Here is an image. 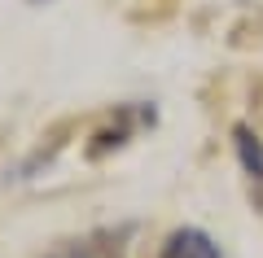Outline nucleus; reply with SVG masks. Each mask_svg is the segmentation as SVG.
I'll return each mask as SVG.
<instances>
[{
	"instance_id": "1",
	"label": "nucleus",
	"mask_w": 263,
	"mask_h": 258,
	"mask_svg": "<svg viewBox=\"0 0 263 258\" xmlns=\"http://www.w3.org/2000/svg\"><path fill=\"white\" fill-rule=\"evenodd\" d=\"M158 258H219V245L202 228H180V232L167 236V245H162Z\"/></svg>"
},
{
	"instance_id": "2",
	"label": "nucleus",
	"mask_w": 263,
	"mask_h": 258,
	"mask_svg": "<svg viewBox=\"0 0 263 258\" xmlns=\"http://www.w3.org/2000/svg\"><path fill=\"white\" fill-rule=\"evenodd\" d=\"M53 258H92L88 249H62V254H53Z\"/></svg>"
}]
</instances>
